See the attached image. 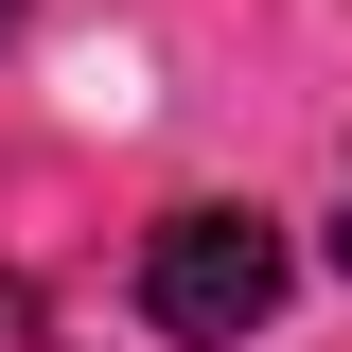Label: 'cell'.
Returning a JSON list of instances; mask_svg holds the SVG:
<instances>
[{
  "label": "cell",
  "mask_w": 352,
  "mask_h": 352,
  "mask_svg": "<svg viewBox=\"0 0 352 352\" xmlns=\"http://www.w3.org/2000/svg\"><path fill=\"white\" fill-rule=\"evenodd\" d=\"M282 282H300L282 212H229V194H194V212H159V229H141V317H159L176 352H247L264 317H282Z\"/></svg>",
  "instance_id": "1"
},
{
  "label": "cell",
  "mask_w": 352,
  "mask_h": 352,
  "mask_svg": "<svg viewBox=\"0 0 352 352\" xmlns=\"http://www.w3.org/2000/svg\"><path fill=\"white\" fill-rule=\"evenodd\" d=\"M0 352H53V300L18 282V264H0Z\"/></svg>",
  "instance_id": "2"
},
{
  "label": "cell",
  "mask_w": 352,
  "mask_h": 352,
  "mask_svg": "<svg viewBox=\"0 0 352 352\" xmlns=\"http://www.w3.org/2000/svg\"><path fill=\"white\" fill-rule=\"evenodd\" d=\"M0 53H18V0H0Z\"/></svg>",
  "instance_id": "3"
},
{
  "label": "cell",
  "mask_w": 352,
  "mask_h": 352,
  "mask_svg": "<svg viewBox=\"0 0 352 352\" xmlns=\"http://www.w3.org/2000/svg\"><path fill=\"white\" fill-rule=\"evenodd\" d=\"M335 264H352V212H335Z\"/></svg>",
  "instance_id": "4"
}]
</instances>
